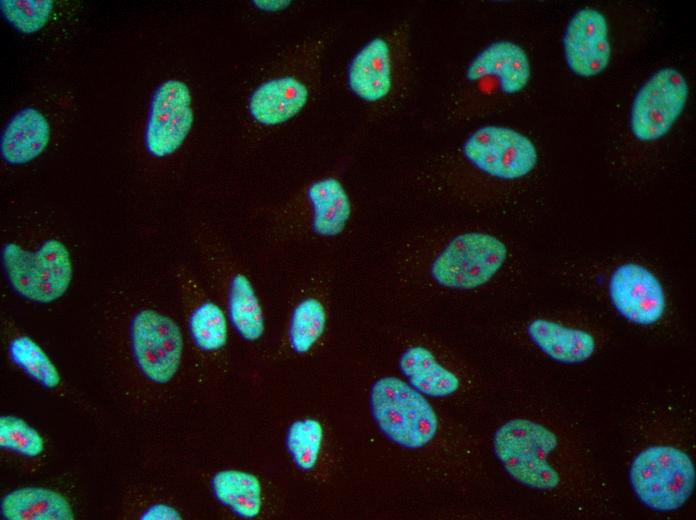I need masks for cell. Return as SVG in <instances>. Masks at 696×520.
Segmentation results:
<instances>
[{"label": "cell", "instance_id": "25", "mask_svg": "<svg viewBox=\"0 0 696 520\" xmlns=\"http://www.w3.org/2000/svg\"><path fill=\"white\" fill-rule=\"evenodd\" d=\"M12 360L42 385L52 388L58 385L60 375L44 351L27 337L11 342Z\"/></svg>", "mask_w": 696, "mask_h": 520}, {"label": "cell", "instance_id": "16", "mask_svg": "<svg viewBox=\"0 0 696 520\" xmlns=\"http://www.w3.org/2000/svg\"><path fill=\"white\" fill-rule=\"evenodd\" d=\"M689 95L683 74L675 68L657 70L637 91L631 106L630 128L642 142L665 136L682 114Z\"/></svg>", "mask_w": 696, "mask_h": 520}, {"label": "cell", "instance_id": "13", "mask_svg": "<svg viewBox=\"0 0 696 520\" xmlns=\"http://www.w3.org/2000/svg\"><path fill=\"white\" fill-rule=\"evenodd\" d=\"M531 79V63L522 46L498 40L480 50L467 64L446 103V116L460 123L476 116L498 98L522 92Z\"/></svg>", "mask_w": 696, "mask_h": 520}, {"label": "cell", "instance_id": "21", "mask_svg": "<svg viewBox=\"0 0 696 520\" xmlns=\"http://www.w3.org/2000/svg\"><path fill=\"white\" fill-rule=\"evenodd\" d=\"M1 515L8 520H72L74 512L60 493L43 487H24L1 500Z\"/></svg>", "mask_w": 696, "mask_h": 520}, {"label": "cell", "instance_id": "20", "mask_svg": "<svg viewBox=\"0 0 696 520\" xmlns=\"http://www.w3.org/2000/svg\"><path fill=\"white\" fill-rule=\"evenodd\" d=\"M398 369L407 382L425 396L447 397L460 387L457 374L422 344L409 345L400 353Z\"/></svg>", "mask_w": 696, "mask_h": 520}, {"label": "cell", "instance_id": "27", "mask_svg": "<svg viewBox=\"0 0 696 520\" xmlns=\"http://www.w3.org/2000/svg\"><path fill=\"white\" fill-rule=\"evenodd\" d=\"M252 6L259 12L263 13H279L287 10L292 6L293 1L286 0H254L251 1Z\"/></svg>", "mask_w": 696, "mask_h": 520}, {"label": "cell", "instance_id": "18", "mask_svg": "<svg viewBox=\"0 0 696 520\" xmlns=\"http://www.w3.org/2000/svg\"><path fill=\"white\" fill-rule=\"evenodd\" d=\"M562 43L567 66L579 77H594L610 62L608 22L603 13L594 8H581L571 17Z\"/></svg>", "mask_w": 696, "mask_h": 520}, {"label": "cell", "instance_id": "11", "mask_svg": "<svg viewBox=\"0 0 696 520\" xmlns=\"http://www.w3.org/2000/svg\"><path fill=\"white\" fill-rule=\"evenodd\" d=\"M76 94L54 79L39 83L4 117L0 130V163L5 173L27 170L57 144L78 108Z\"/></svg>", "mask_w": 696, "mask_h": 520}, {"label": "cell", "instance_id": "7", "mask_svg": "<svg viewBox=\"0 0 696 520\" xmlns=\"http://www.w3.org/2000/svg\"><path fill=\"white\" fill-rule=\"evenodd\" d=\"M353 218V202L342 179L333 173L313 178L260 216L265 252L283 256L302 244H324L341 238Z\"/></svg>", "mask_w": 696, "mask_h": 520}, {"label": "cell", "instance_id": "6", "mask_svg": "<svg viewBox=\"0 0 696 520\" xmlns=\"http://www.w3.org/2000/svg\"><path fill=\"white\" fill-rule=\"evenodd\" d=\"M537 164L538 151L528 136L510 127L486 125L427 164L420 181L442 200L461 203L476 179L512 184L527 178Z\"/></svg>", "mask_w": 696, "mask_h": 520}, {"label": "cell", "instance_id": "3", "mask_svg": "<svg viewBox=\"0 0 696 520\" xmlns=\"http://www.w3.org/2000/svg\"><path fill=\"white\" fill-rule=\"evenodd\" d=\"M509 258L507 244L495 234L472 229L438 228L400 244L387 264V276L445 291L469 292L492 282Z\"/></svg>", "mask_w": 696, "mask_h": 520}, {"label": "cell", "instance_id": "14", "mask_svg": "<svg viewBox=\"0 0 696 520\" xmlns=\"http://www.w3.org/2000/svg\"><path fill=\"white\" fill-rule=\"evenodd\" d=\"M0 16L8 28L45 61V70L60 71L88 28L82 2L1 0Z\"/></svg>", "mask_w": 696, "mask_h": 520}, {"label": "cell", "instance_id": "24", "mask_svg": "<svg viewBox=\"0 0 696 520\" xmlns=\"http://www.w3.org/2000/svg\"><path fill=\"white\" fill-rule=\"evenodd\" d=\"M323 428L319 421L304 418L293 421L285 435V447L300 470H312L319 458Z\"/></svg>", "mask_w": 696, "mask_h": 520}, {"label": "cell", "instance_id": "19", "mask_svg": "<svg viewBox=\"0 0 696 520\" xmlns=\"http://www.w3.org/2000/svg\"><path fill=\"white\" fill-rule=\"evenodd\" d=\"M529 343L550 361L579 365L589 361L599 348L596 334L577 324L548 317H535L525 325Z\"/></svg>", "mask_w": 696, "mask_h": 520}, {"label": "cell", "instance_id": "26", "mask_svg": "<svg viewBox=\"0 0 696 520\" xmlns=\"http://www.w3.org/2000/svg\"><path fill=\"white\" fill-rule=\"evenodd\" d=\"M0 443L3 448L27 457H36L44 451V440L36 429L10 415L1 417Z\"/></svg>", "mask_w": 696, "mask_h": 520}, {"label": "cell", "instance_id": "8", "mask_svg": "<svg viewBox=\"0 0 696 520\" xmlns=\"http://www.w3.org/2000/svg\"><path fill=\"white\" fill-rule=\"evenodd\" d=\"M670 417L649 425L628 463V481L636 499L657 513L680 510L692 497L696 469L685 437Z\"/></svg>", "mask_w": 696, "mask_h": 520}, {"label": "cell", "instance_id": "12", "mask_svg": "<svg viewBox=\"0 0 696 520\" xmlns=\"http://www.w3.org/2000/svg\"><path fill=\"white\" fill-rule=\"evenodd\" d=\"M412 78L408 21L399 22L368 40L355 52L346 69L349 91L377 115L392 110L404 100Z\"/></svg>", "mask_w": 696, "mask_h": 520}, {"label": "cell", "instance_id": "5", "mask_svg": "<svg viewBox=\"0 0 696 520\" xmlns=\"http://www.w3.org/2000/svg\"><path fill=\"white\" fill-rule=\"evenodd\" d=\"M24 213L4 227L0 261L10 289L20 298L50 304L62 298L76 276L74 241L39 211Z\"/></svg>", "mask_w": 696, "mask_h": 520}, {"label": "cell", "instance_id": "2", "mask_svg": "<svg viewBox=\"0 0 696 520\" xmlns=\"http://www.w3.org/2000/svg\"><path fill=\"white\" fill-rule=\"evenodd\" d=\"M117 45L116 72L124 84L119 131L137 207L179 180L198 120L196 88L188 75L152 66L137 26Z\"/></svg>", "mask_w": 696, "mask_h": 520}, {"label": "cell", "instance_id": "9", "mask_svg": "<svg viewBox=\"0 0 696 520\" xmlns=\"http://www.w3.org/2000/svg\"><path fill=\"white\" fill-rule=\"evenodd\" d=\"M189 236L202 278L222 300L230 326L253 344L265 333V315L252 273L221 228L207 219L194 220Z\"/></svg>", "mask_w": 696, "mask_h": 520}, {"label": "cell", "instance_id": "10", "mask_svg": "<svg viewBox=\"0 0 696 520\" xmlns=\"http://www.w3.org/2000/svg\"><path fill=\"white\" fill-rule=\"evenodd\" d=\"M334 36L328 29L295 45L249 93L247 123L259 131L277 128L299 115L315 99L322 61Z\"/></svg>", "mask_w": 696, "mask_h": 520}, {"label": "cell", "instance_id": "4", "mask_svg": "<svg viewBox=\"0 0 696 520\" xmlns=\"http://www.w3.org/2000/svg\"><path fill=\"white\" fill-rule=\"evenodd\" d=\"M146 276L142 270L128 272L112 286L108 336L122 363L163 385L181 368L185 339L179 322L151 298Z\"/></svg>", "mask_w": 696, "mask_h": 520}, {"label": "cell", "instance_id": "22", "mask_svg": "<svg viewBox=\"0 0 696 520\" xmlns=\"http://www.w3.org/2000/svg\"><path fill=\"white\" fill-rule=\"evenodd\" d=\"M211 489L216 500L244 519L256 518L262 509V486L252 473L224 469L211 479Z\"/></svg>", "mask_w": 696, "mask_h": 520}, {"label": "cell", "instance_id": "17", "mask_svg": "<svg viewBox=\"0 0 696 520\" xmlns=\"http://www.w3.org/2000/svg\"><path fill=\"white\" fill-rule=\"evenodd\" d=\"M607 296L614 311L638 327L656 326L667 313V297L662 283L651 270L639 263L625 262L611 272Z\"/></svg>", "mask_w": 696, "mask_h": 520}, {"label": "cell", "instance_id": "1", "mask_svg": "<svg viewBox=\"0 0 696 520\" xmlns=\"http://www.w3.org/2000/svg\"><path fill=\"white\" fill-rule=\"evenodd\" d=\"M583 414L553 389L533 415L494 430L493 455L516 484L542 496L553 513L573 518L616 515V498Z\"/></svg>", "mask_w": 696, "mask_h": 520}, {"label": "cell", "instance_id": "23", "mask_svg": "<svg viewBox=\"0 0 696 520\" xmlns=\"http://www.w3.org/2000/svg\"><path fill=\"white\" fill-rule=\"evenodd\" d=\"M317 291L310 287L309 293L296 302L289 316L286 341L288 348L296 355L308 354L326 330L327 309Z\"/></svg>", "mask_w": 696, "mask_h": 520}, {"label": "cell", "instance_id": "15", "mask_svg": "<svg viewBox=\"0 0 696 520\" xmlns=\"http://www.w3.org/2000/svg\"><path fill=\"white\" fill-rule=\"evenodd\" d=\"M372 417L382 434L406 449L429 444L438 430V417L425 395L396 376H383L369 392Z\"/></svg>", "mask_w": 696, "mask_h": 520}, {"label": "cell", "instance_id": "28", "mask_svg": "<svg viewBox=\"0 0 696 520\" xmlns=\"http://www.w3.org/2000/svg\"><path fill=\"white\" fill-rule=\"evenodd\" d=\"M146 519H179V513L172 507L156 505L144 513Z\"/></svg>", "mask_w": 696, "mask_h": 520}]
</instances>
